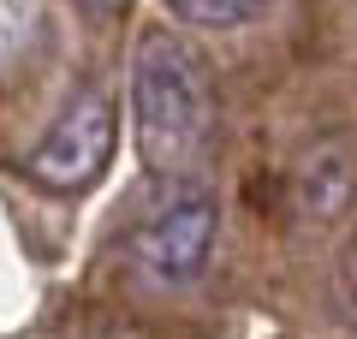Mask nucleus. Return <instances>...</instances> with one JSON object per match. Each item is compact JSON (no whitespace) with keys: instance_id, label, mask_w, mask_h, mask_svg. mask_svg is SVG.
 <instances>
[{"instance_id":"3","label":"nucleus","mask_w":357,"mask_h":339,"mask_svg":"<svg viewBox=\"0 0 357 339\" xmlns=\"http://www.w3.org/2000/svg\"><path fill=\"white\" fill-rule=\"evenodd\" d=\"M107 155H114V101L102 89H84L72 107L42 131V143L30 149V179L48 190H84L102 179Z\"/></svg>"},{"instance_id":"4","label":"nucleus","mask_w":357,"mask_h":339,"mask_svg":"<svg viewBox=\"0 0 357 339\" xmlns=\"http://www.w3.org/2000/svg\"><path fill=\"white\" fill-rule=\"evenodd\" d=\"M173 13L203 24V30H238L268 13V0H173Z\"/></svg>"},{"instance_id":"1","label":"nucleus","mask_w":357,"mask_h":339,"mask_svg":"<svg viewBox=\"0 0 357 339\" xmlns=\"http://www.w3.org/2000/svg\"><path fill=\"white\" fill-rule=\"evenodd\" d=\"M131 126L137 155L149 173H185L203 155L215 126V96H208L203 60L185 36L149 30L131 60Z\"/></svg>"},{"instance_id":"2","label":"nucleus","mask_w":357,"mask_h":339,"mask_svg":"<svg viewBox=\"0 0 357 339\" xmlns=\"http://www.w3.org/2000/svg\"><path fill=\"white\" fill-rule=\"evenodd\" d=\"M220 232V209L203 185H178L131 226V268L155 286H191L208 268Z\"/></svg>"},{"instance_id":"6","label":"nucleus","mask_w":357,"mask_h":339,"mask_svg":"<svg viewBox=\"0 0 357 339\" xmlns=\"http://www.w3.org/2000/svg\"><path fill=\"white\" fill-rule=\"evenodd\" d=\"M89 13H114V6H126V0H84Z\"/></svg>"},{"instance_id":"5","label":"nucleus","mask_w":357,"mask_h":339,"mask_svg":"<svg viewBox=\"0 0 357 339\" xmlns=\"http://www.w3.org/2000/svg\"><path fill=\"white\" fill-rule=\"evenodd\" d=\"M340 298H345V315L357 322V239L345 244V256H340Z\"/></svg>"}]
</instances>
